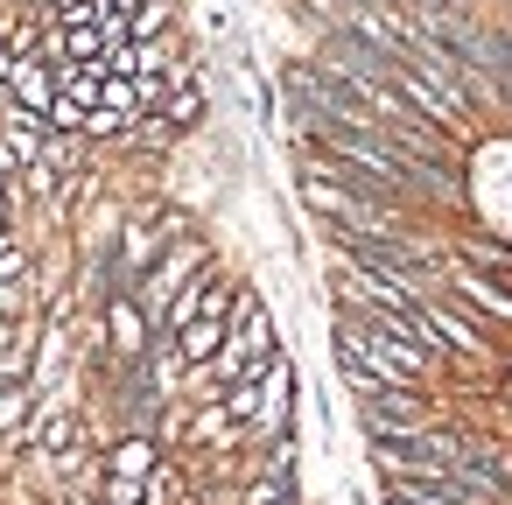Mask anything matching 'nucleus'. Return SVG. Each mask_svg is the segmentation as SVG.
I'll return each mask as SVG.
<instances>
[{"label":"nucleus","instance_id":"1","mask_svg":"<svg viewBox=\"0 0 512 505\" xmlns=\"http://www.w3.org/2000/svg\"><path fill=\"white\" fill-rule=\"evenodd\" d=\"M267 358H274V316H267V302H260V295H232L225 344H218V358H211L197 379H211V386H239V379H253Z\"/></svg>","mask_w":512,"mask_h":505},{"label":"nucleus","instance_id":"2","mask_svg":"<svg viewBox=\"0 0 512 505\" xmlns=\"http://www.w3.org/2000/svg\"><path fill=\"white\" fill-rule=\"evenodd\" d=\"M288 400H295V365L274 351L253 379H239V386H225V414L239 421V428H260V435H281L288 428Z\"/></svg>","mask_w":512,"mask_h":505},{"label":"nucleus","instance_id":"3","mask_svg":"<svg viewBox=\"0 0 512 505\" xmlns=\"http://www.w3.org/2000/svg\"><path fill=\"white\" fill-rule=\"evenodd\" d=\"M155 442L148 435H127L106 449V484H99V505H141L148 498V477H155Z\"/></svg>","mask_w":512,"mask_h":505},{"label":"nucleus","instance_id":"4","mask_svg":"<svg viewBox=\"0 0 512 505\" xmlns=\"http://www.w3.org/2000/svg\"><path fill=\"white\" fill-rule=\"evenodd\" d=\"M0 85L15 92V106H22L29 120H50V106H57V71H50L36 50H22V57H0Z\"/></svg>","mask_w":512,"mask_h":505},{"label":"nucleus","instance_id":"5","mask_svg":"<svg viewBox=\"0 0 512 505\" xmlns=\"http://www.w3.org/2000/svg\"><path fill=\"white\" fill-rule=\"evenodd\" d=\"M190 274H204V246L183 239L176 253H162V260L148 267V281H141V316H148V309H169V302L190 288Z\"/></svg>","mask_w":512,"mask_h":505},{"label":"nucleus","instance_id":"6","mask_svg":"<svg viewBox=\"0 0 512 505\" xmlns=\"http://www.w3.org/2000/svg\"><path fill=\"white\" fill-rule=\"evenodd\" d=\"M414 316H421V330H428L435 344H449V351H463V358H484V323H470L463 309H449V302L421 295V302H414Z\"/></svg>","mask_w":512,"mask_h":505},{"label":"nucleus","instance_id":"7","mask_svg":"<svg viewBox=\"0 0 512 505\" xmlns=\"http://www.w3.org/2000/svg\"><path fill=\"white\" fill-rule=\"evenodd\" d=\"M449 288L470 302V309H484V316H498V323H512V281H484L477 267H456L449 274Z\"/></svg>","mask_w":512,"mask_h":505},{"label":"nucleus","instance_id":"8","mask_svg":"<svg viewBox=\"0 0 512 505\" xmlns=\"http://www.w3.org/2000/svg\"><path fill=\"white\" fill-rule=\"evenodd\" d=\"M106 337H113L120 358H141V351H148V316H141L134 295H113V309H106Z\"/></svg>","mask_w":512,"mask_h":505},{"label":"nucleus","instance_id":"9","mask_svg":"<svg viewBox=\"0 0 512 505\" xmlns=\"http://www.w3.org/2000/svg\"><path fill=\"white\" fill-rule=\"evenodd\" d=\"M43 162V127L29 113H8V127H0V169H36Z\"/></svg>","mask_w":512,"mask_h":505},{"label":"nucleus","instance_id":"10","mask_svg":"<svg viewBox=\"0 0 512 505\" xmlns=\"http://www.w3.org/2000/svg\"><path fill=\"white\" fill-rule=\"evenodd\" d=\"M29 442H36V449H50V456H71V449H78V414H71V407H57V400H43V414H36Z\"/></svg>","mask_w":512,"mask_h":505},{"label":"nucleus","instance_id":"11","mask_svg":"<svg viewBox=\"0 0 512 505\" xmlns=\"http://www.w3.org/2000/svg\"><path fill=\"white\" fill-rule=\"evenodd\" d=\"M162 232H169V225H155V218H141V225H127V246H120V260H127V274H148V267H155V253H162Z\"/></svg>","mask_w":512,"mask_h":505},{"label":"nucleus","instance_id":"12","mask_svg":"<svg viewBox=\"0 0 512 505\" xmlns=\"http://www.w3.org/2000/svg\"><path fill=\"white\" fill-rule=\"evenodd\" d=\"M232 435H239V421H232V414H225L218 400H204V407L190 414V442H211V449H225Z\"/></svg>","mask_w":512,"mask_h":505},{"label":"nucleus","instance_id":"13","mask_svg":"<svg viewBox=\"0 0 512 505\" xmlns=\"http://www.w3.org/2000/svg\"><path fill=\"white\" fill-rule=\"evenodd\" d=\"M197 120H204V92L183 85V92L169 99V113H162V134H183V127H197Z\"/></svg>","mask_w":512,"mask_h":505},{"label":"nucleus","instance_id":"14","mask_svg":"<svg viewBox=\"0 0 512 505\" xmlns=\"http://www.w3.org/2000/svg\"><path fill=\"white\" fill-rule=\"evenodd\" d=\"M463 260H470V267H491V274L512 281V253H505L498 239H463Z\"/></svg>","mask_w":512,"mask_h":505},{"label":"nucleus","instance_id":"15","mask_svg":"<svg viewBox=\"0 0 512 505\" xmlns=\"http://www.w3.org/2000/svg\"><path fill=\"white\" fill-rule=\"evenodd\" d=\"M43 8L57 15V29H78V22H99L106 0H43Z\"/></svg>","mask_w":512,"mask_h":505},{"label":"nucleus","instance_id":"16","mask_svg":"<svg viewBox=\"0 0 512 505\" xmlns=\"http://www.w3.org/2000/svg\"><path fill=\"white\" fill-rule=\"evenodd\" d=\"M22 414H29V393H22V386H8V393H0V435H15V428H22Z\"/></svg>","mask_w":512,"mask_h":505},{"label":"nucleus","instance_id":"17","mask_svg":"<svg viewBox=\"0 0 512 505\" xmlns=\"http://www.w3.org/2000/svg\"><path fill=\"white\" fill-rule=\"evenodd\" d=\"M0 232H8V183H0Z\"/></svg>","mask_w":512,"mask_h":505}]
</instances>
